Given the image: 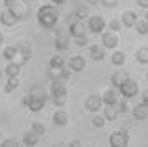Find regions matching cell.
I'll return each mask as SVG.
<instances>
[{
    "instance_id": "cell-1",
    "label": "cell",
    "mask_w": 148,
    "mask_h": 147,
    "mask_svg": "<svg viewBox=\"0 0 148 147\" xmlns=\"http://www.w3.org/2000/svg\"><path fill=\"white\" fill-rule=\"evenodd\" d=\"M37 19H38V24H40L43 28H53L57 25V22L60 19V13H58V8L53 5H42L37 12Z\"/></svg>"
},
{
    "instance_id": "cell-2",
    "label": "cell",
    "mask_w": 148,
    "mask_h": 147,
    "mask_svg": "<svg viewBox=\"0 0 148 147\" xmlns=\"http://www.w3.org/2000/svg\"><path fill=\"white\" fill-rule=\"evenodd\" d=\"M50 92H52V100L58 109L67 104V97H68V90L65 85V80L63 79H57L52 80V87H50Z\"/></svg>"
},
{
    "instance_id": "cell-3",
    "label": "cell",
    "mask_w": 148,
    "mask_h": 147,
    "mask_svg": "<svg viewBox=\"0 0 148 147\" xmlns=\"http://www.w3.org/2000/svg\"><path fill=\"white\" fill-rule=\"evenodd\" d=\"M3 3H5V8L14 12L20 20L27 19L30 15V5L27 0H3Z\"/></svg>"
},
{
    "instance_id": "cell-4",
    "label": "cell",
    "mask_w": 148,
    "mask_h": 147,
    "mask_svg": "<svg viewBox=\"0 0 148 147\" xmlns=\"http://www.w3.org/2000/svg\"><path fill=\"white\" fill-rule=\"evenodd\" d=\"M128 140H130L128 132L123 130V129H120V130L112 132L108 142H110V147H128Z\"/></svg>"
},
{
    "instance_id": "cell-5",
    "label": "cell",
    "mask_w": 148,
    "mask_h": 147,
    "mask_svg": "<svg viewBox=\"0 0 148 147\" xmlns=\"http://www.w3.org/2000/svg\"><path fill=\"white\" fill-rule=\"evenodd\" d=\"M138 92H140V87H138V84L132 79H128L127 82L120 87V94L123 95V99H133V97L138 95Z\"/></svg>"
},
{
    "instance_id": "cell-6",
    "label": "cell",
    "mask_w": 148,
    "mask_h": 147,
    "mask_svg": "<svg viewBox=\"0 0 148 147\" xmlns=\"http://www.w3.org/2000/svg\"><path fill=\"white\" fill-rule=\"evenodd\" d=\"M105 20L101 19L100 15H93V17H88V30L92 33H103L105 30Z\"/></svg>"
},
{
    "instance_id": "cell-7",
    "label": "cell",
    "mask_w": 148,
    "mask_h": 147,
    "mask_svg": "<svg viewBox=\"0 0 148 147\" xmlns=\"http://www.w3.org/2000/svg\"><path fill=\"white\" fill-rule=\"evenodd\" d=\"M18 20H20V19H18L14 12H10L8 8H5L3 12L0 13V24H2V25H5V27H8V28H10V27H14Z\"/></svg>"
},
{
    "instance_id": "cell-8",
    "label": "cell",
    "mask_w": 148,
    "mask_h": 147,
    "mask_svg": "<svg viewBox=\"0 0 148 147\" xmlns=\"http://www.w3.org/2000/svg\"><path fill=\"white\" fill-rule=\"evenodd\" d=\"M101 105H103V99H101L100 95H88L87 100H85V107H87V110H90V112L100 110Z\"/></svg>"
},
{
    "instance_id": "cell-9",
    "label": "cell",
    "mask_w": 148,
    "mask_h": 147,
    "mask_svg": "<svg viewBox=\"0 0 148 147\" xmlns=\"http://www.w3.org/2000/svg\"><path fill=\"white\" fill-rule=\"evenodd\" d=\"M68 67H70L72 72H83L85 67H87V62H85V59L82 55H73L68 60Z\"/></svg>"
},
{
    "instance_id": "cell-10",
    "label": "cell",
    "mask_w": 148,
    "mask_h": 147,
    "mask_svg": "<svg viewBox=\"0 0 148 147\" xmlns=\"http://www.w3.org/2000/svg\"><path fill=\"white\" fill-rule=\"evenodd\" d=\"M101 45L105 47V49H116V45H118V37L113 32L101 33Z\"/></svg>"
},
{
    "instance_id": "cell-11",
    "label": "cell",
    "mask_w": 148,
    "mask_h": 147,
    "mask_svg": "<svg viewBox=\"0 0 148 147\" xmlns=\"http://www.w3.org/2000/svg\"><path fill=\"white\" fill-rule=\"evenodd\" d=\"M101 99H103V104H105V105L118 104V92L115 90V87H110V89H107V90L103 92Z\"/></svg>"
},
{
    "instance_id": "cell-12",
    "label": "cell",
    "mask_w": 148,
    "mask_h": 147,
    "mask_svg": "<svg viewBox=\"0 0 148 147\" xmlns=\"http://www.w3.org/2000/svg\"><path fill=\"white\" fill-rule=\"evenodd\" d=\"M128 79H130V77H128V74L125 72V70H116V72L112 75L110 82H112V85H113L115 89H120V87L123 85Z\"/></svg>"
},
{
    "instance_id": "cell-13",
    "label": "cell",
    "mask_w": 148,
    "mask_h": 147,
    "mask_svg": "<svg viewBox=\"0 0 148 147\" xmlns=\"http://www.w3.org/2000/svg\"><path fill=\"white\" fill-rule=\"evenodd\" d=\"M53 47L55 50H58V52H63V50H67L68 47H70V40L65 33H57V37H55V42H53Z\"/></svg>"
},
{
    "instance_id": "cell-14",
    "label": "cell",
    "mask_w": 148,
    "mask_h": 147,
    "mask_svg": "<svg viewBox=\"0 0 148 147\" xmlns=\"http://www.w3.org/2000/svg\"><path fill=\"white\" fill-rule=\"evenodd\" d=\"M68 32H70V35L75 39V37L85 35V33H87V27L83 25L82 20H77V22H73L72 25H68Z\"/></svg>"
},
{
    "instance_id": "cell-15",
    "label": "cell",
    "mask_w": 148,
    "mask_h": 147,
    "mask_svg": "<svg viewBox=\"0 0 148 147\" xmlns=\"http://www.w3.org/2000/svg\"><path fill=\"white\" fill-rule=\"evenodd\" d=\"M88 53H90V59L92 60H97V62H98V60H103L105 59V55H107V53H105V47L103 45H90V49H88Z\"/></svg>"
},
{
    "instance_id": "cell-16",
    "label": "cell",
    "mask_w": 148,
    "mask_h": 147,
    "mask_svg": "<svg viewBox=\"0 0 148 147\" xmlns=\"http://www.w3.org/2000/svg\"><path fill=\"white\" fill-rule=\"evenodd\" d=\"M22 70V65L15 60H10L7 65H5V75L7 77H18V74Z\"/></svg>"
},
{
    "instance_id": "cell-17",
    "label": "cell",
    "mask_w": 148,
    "mask_h": 147,
    "mask_svg": "<svg viewBox=\"0 0 148 147\" xmlns=\"http://www.w3.org/2000/svg\"><path fill=\"white\" fill-rule=\"evenodd\" d=\"M136 12H132V10H127V12H123V15H121V24H123V27H133L135 24H136Z\"/></svg>"
},
{
    "instance_id": "cell-18",
    "label": "cell",
    "mask_w": 148,
    "mask_h": 147,
    "mask_svg": "<svg viewBox=\"0 0 148 147\" xmlns=\"http://www.w3.org/2000/svg\"><path fill=\"white\" fill-rule=\"evenodd\" d=\"M118 114H120V109H118L116 104H113V105H105V109H103V117L107 120H115L118 117Z\"/></svg>"
},
{
    "instance_id": "cell-19",
    "label": "cell",
    "mask_w": 148,
    "mask_h": 147,
    "mask_svg": "<svg viewBox=\"0 0 148 147\" xmlns=\"http://www.w3.org/2000/svg\"><path fill=\"white\" fill-rule=\"evenodd\" d=\"M38 139H40V135L35 132V130L25 132V135H23V146L25 147H34V146H37Z\"/></svg>"
},
{
    "instance_id": "cell-20",
    "label": "cell",
    "mask_w": 148,
    "mask_h": 147,
    "mask_svg": "<svg viewBox=\"0 0 148 147\" xmlns=\"http://www.w3.org/2000/svg\"><path fill=\"white\" fill-rule=\"evenodd\" d=\"M67 122H68L67 112H65L63 109H58V110L53 114V124L58 126V127H63V126H67Z\"/></svg>"
},
{
    "instance_id": "cell-21",
    "label": "cell",
    "mask_w": 148,
    "mask_h": 147,
    "mask_svg": "<svg viewBox=\"0 0 148 147\" xmlns=\"http://www.w3.org/2000/svg\"><path fill=\"white\" fill-rule=\"evenodd\" d=\"M147 115H148V107L145 104H138V105L133 107V117L136 120L147 119Z\"/></svg>"
},
{
    "instance_id": "cell-22",
    "label": "cell",
    "mask_w": 148,
    "mask_h": 147,
    "mask_svg": "<svg viewBox=\"0 0 148 147\" xmlns=\"http://www.w3.org/2000/svg\"><path fill=\"white\" fill-rule=\"evenodd\" d=\"M28 95H30V94H28ZM45 102H47V100H43V99H32V97H30L28 110H32V112H40L42 109L45 107Z\"/></svg>"
},
{
    "instance_id": "cell-23",
    "label": "cell",
    "mask_w": 148,
    "mask_h": 147,
    "mask_svg": "<svg viewBox=\"0 0 148 147\" xmlns=\"http://www.w3.org/2000/svg\"><path fill=\"white\" fill-rule=\"evenodd\" d=\"M18 55V49L17 47H14V45H8V47H5V50H3V59L5 60H15V57Z\"/></svg>"
},
{
    "instance_id": "cell-24",
    "label": "cell",
    "mask_w": 148,
    "mask_h": 147,
    "mask_svg": "<svg viewBox=\"0 0 148 147\" xmlns=\"http://www.w3.org/2000/svg\"><path fill=\"white\" fill-rule=\"evenodd\" d=\"M18 85H20V80L17 79V77H8L7 82H5V92H7V94L14 92Z\"/></svg>"
},
{
    "instance_id": "cell-25",
    "label": "cell",
    "mask_w": 148,
    "mask_h": 147,
    "mask_svg": "<svg viewBox=\"0 0 148 147\" xmlns=\"http://www.w3.org/2000/svg\"><path fill=\"white\" fill-rule=\"evenodd\" d=\"M135 57H136V60H138L140 64H148V47L138 49L136 53H135Z\"/></svg>"
},
{
    "instance_id": "cell-26",
    "label": "cell",
    "mask_w": 148,
    "mask_h": 147,
    "mask_svg": "<svg viewBox=\"0 0 148 147\" xmlns=\"http://www.w3.org/2000/svg\"><path fill=\"white\" fill-rule=\"evenodd\" d=\"M73 13H75V17H77L78 20H85V19H88V17H90V12H88V7H85V5L77 7Z\"/></svg>"
},
{
    "instance_id": "cell-27",
    "label": "cell",
    "mask_w": 148,
    "mask_h": 147,
    "mask_svg": "<svg viewBox=\"0 0 148 147\" xmlns=\"http://www.w3.org/2000/svg\"><path fill=\"white\" fill-rule=\"evenodd\" d=\"M112 64L113 65H123L125 64V53L121 52V50H115L112 53Z\"/></svg>"
},
{
    "instance_id": "cell-28",
    "label": "cell",
    "mask_w": 148,
    "mask_h": 147,
    "mask_svg": "<svg viewBox=\"0 0 148 147\" xmlns=\"http://www.w3.org/2000/svg\"><path fill=\"white\" fill-rule=\"evenodd\" d=\"M50 67L52 69H63L65 67V60L62 55H53L52 59H50Z\"/></svg>"
},
{
    "instance_id": "cell-29",
    "label": "cell",
    "mask_w": 148,
    "mask_h": 147,
    "mask_svg": "<svg viewBox=\"0 0 148 147\" xmlns=\"http://www.w3.org/2000/svg\"><path fill=\"white\" fill-rule=\"evenodd\" d=\"M135 28H136V32L140 33V35H147V33H148V22L145 19H143V20H136Z\"/></svg>"
},
{
    "instance_id": "cell-30",
    "label": "cell",
    "mask_w": 148,
    "mask_h": 147,
    "mask_svg": "<svg viewBox=\"0 0 148 147\" xmlns=\"http://www.w3.org/2000/svg\"><path fill=\"white\" fill-rule=\"evenodd\" d=\"M17 49H18V52H20V53H32V47H30V44H28L27 40L18 42Z\"/></svg>"
},
{
    "instance_id": "cell-31",
    "label": "cell",
    "mask_w": 148,
    "mask_h": 147,
    "mask_svg": "<svg viewBox=\"0 0 148 147\" xmlns=\"http://www.w3.org/2000/svg\"><path fill=\"white\" fill-rule=\"evenodd\" d=\"M105 122H107V119H105L103 115H93V119H92V126L100 129V127L105 126Z\"/></svg>"
},
{
    "instance_id": "cell-32",
    "label": "cell",
    "mask_w": 148,
    "mask_h": 147,
    "mask_svg": "<svg viewBox=\"0 0 148 147\" xmlns=\"http://www.w3.org/2000/svg\"><path fill=\"white\" fill-rule=\"evenodd\" d=\"M32 130H35V132L38 134L40 137L47 132V129H45V126H43L42 122H34V124H32Z\"/></svg>"
},
{
    "instance_id": "cell-33",
    "label": "cell",
    "mask_w": 148,
    "mask_h": 147,
    "mask_svg": "<svg viewBox=\"0 0 148 147\" xmlns=\"http://www.w3.org/2000/svg\"><path fill=\"white\" fill-rule=\"evenodd\" d=\"M121 25H123V24H120V20H116V19L110 20V24H108V27H110V30H112V32H118Z\"/></svg>"
},
{
    "instance_id": "cell-34",
    "label": "cell",
    "mask_w": 148,
    "mask_h": 147,
    "mask_svg": "<svg viewBox=\"0 0 148 147\" xmlns=\"http://www.w3.org/2000/svg\"><path fill=\"white\" fill-rule=\"evenodd\" d=\"M75 44L78 47H85L88 45V39H87V35H80V37H75Z\"/></svg>"
},
{
    "instance_id": "cell-35",
    "label": "cell",
    "mask_w": 148,
    "mask_h": 147,
    "mask_svg": "<svg viewBox=\"0 0 148 147\" xmlns=\"http://www.w3.org/2000/svg\"><path fill=\"white\" fill-rule=\"evenodd\" d=\"M2 147H20V146H18V142L15 139H5L2 142Z\"/></svg>"
},
{
    "instance_id": "cell-36",
    "label": "cell",
    "mask_w": 148,
    "mask_h": 147,
    "mask_svg": "<svg viewBox=\"0 0 148 147\" xmlns=\"http://www.w3.org/2000/svg\"><path fill=\"white\" fill-rule=\"evenodd\" d=\"M100 2H101V5L107 7V8H113L118 3V0H100Z\"/></svg>"
},
{
    "instance_id": "cell-37",
    "label": "cell",
    "mask_w": 148,
    "mask_h": 147,
    "mask_svg": "<svg viewBox=\"0 0 148 147\" xmlns=\"http://www.w3.org/2000/svg\"><path fill=\"white\" fill-rule=\"evenodd\" d=\"M62 79L63 80L70 79V67H63V69H62Z\"/></svg>"
},
{
    "instance_id": "cell-38",
    "label": "cell",
    "mask_w": 148,
    "mask_h": 147,
    "mask_svg": "<svg viewBox=\"0 0 148 147\" xmlns=\"http://www.w3.org/2000/svg\"><path fill=\"white\" fill-rule=\"evenodd\" d=\"M118 109H120V112H128V104H127V100H121L120 102V105H118Z\"/></svg>"
},
{
    "instance_id": "cell-39",
    "label": "cell",
    "mask_w": 148,
    "mask_h": 147,
    "mask_svg": "<svg viewBox=\"0 0 148 147\" xmlns=\"http://www.w3.org/2000/svg\"><path fill=\"white\" fill-rule=\"evenodd\" d=\"M136 3H138L141 8H145V10L148 8V0H136Z\"/></svg>"
},
{
    "instance_id": "cell-40",
    "label": "cell",
    "mask_w": 148,
    "mask_h": 147,
    "mask_svg": "<svg viewBox=\"0 0 148 147\" xmlns=\"http://www.w3.org/2000/svg\"><path fill=\"white\" fill-rule=\"evenodd\" d=\"M22 104H23V105L25 107H28V104H30V95H25V97H23V100H22Z\"/></svg>"
},
{
    "instance_id": "cell-41",
    "label": "cell",
    "mask_w": 148,
    "mask_h": 147,
    "mask_svg": "<svg viewBox=\"0 0 148 147\" xmlns=\"http://www.w3.org/2000/svg\"><path fill=\"white\" fill-rule=\"evenodd\" d=\"M68 147H82V144H80V140H72L68 144Z\"/></svg>"
},
{
    "instance_id": "cell-42",
    "label": "cell",
    "mask_w": 148,
    "mask_h": 147,
    "mask_svg": "<svg viewBox=\"0 0 148 147\" xmlns=\"http://www.w3.org/2000/svg\"><path fill=\"white\" fill-rule=\"evenodd\" d=\"M141 104H145V105L148 107V90L145 94H143V102H141Z\"/></svg>"
},
{
    "instance_id": "cell-43",
    "label": "cell",
    "mask_w": 148,
    "mask_h": 147,
    "mask_svg": "<svg viewBox=\"0 0 148 147\" xmlns=\"http://www.w3.org/2000/svg\"><path fill=\"white\" fill-rule=\"evenodd\" d=\"M52 147H68V144H65V142H55Z\"/></svg>"
},
{
    "instance_id": "cell-44",
    "label": "cell",
    "mask_w": 148,
    "mask_h": 147,
    "mask_svg": "<svg viewBox=\"0 0 148 147\" xmlns=\"http://www.w3.org/2000/svg\"><path fill=\"white\" fill-rule=\"evenodd\" d=\"M53 2V5H62V3H65V0H52Z\"/></svg>"
},
{
    "instance_id": "cell-45",
    "label": "cell",
    "mask_w": 148,
    "mask_h": 147,
    "mask_svg": "<svg viewBox=\"0 0 148 147\" xmlns=\"http://www.w3.org/2000/svg\"><path fill=\"white\" fill-rule=\"evenodd\" d=\"M2 44H3V33L0 32V45H2Z\"/></svg>"
},
{
    "instance_id": "cell-46",
    "label": "cell",
    "mask_w": 148,
    "mask_h": 147,
    "mask_svg": "<svg viewBox=\"0 0 148 147\" xmlns=\"http://www.w3.org/2000/svg\"><path fill=\"white\" fill-rule=\"evenodd\" d=\"M87 2H88V3H93V5H95V3H97L98 0H87Z\"/></svg>"
},
{
    "instance_id": "cell-47",
    "label": "cell",
    "mask_w": 148,
    "mask_h": 147,
    "mask_svg": "<svg viewBox=\"0 0 148 147\" xmlns=\"http://www.w3.org/2000/svg\"><path fill=\"white\" fill-rule=\"evenodd\" d=\"M145 20L148 22V8H147V12H145Z\"/></svg>"
},
{
    "instance_id": "cell-48",
    "label": "cell",
    "mask_w": 148,
    "mask_h": 147,
    "mask_svg": "<svg viewBox=\"0 0 148 147\" xmlns=\"http://www.w3.org/2000/svg\"><path fill=\"white\" fill-rule=\"evenodd\" d=\"M147 79H148V72H147Z\"/></svg>"
},
{
    "instance_id": "cell-49",
    "label": "cell",
    "mask_w": 148,
    "mask_h": 147,
    "mask_svg": "<svg viewBox=\"0 0 148 147\" xmlns=\"http://www.w3.org/2000/svg\"><path fill=\"white\" fill-rule=\"evenodd\" d=\"M0 147H2V144H0Z\"/></svg>"
}]
</instances>
